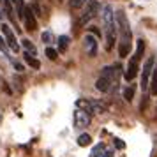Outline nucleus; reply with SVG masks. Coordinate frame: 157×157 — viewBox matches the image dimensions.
Wrapping results in <instances>:
<instances>
[{"label": "nucleus", "mask_w": 157, "mask_h": 157, "mask_svg": "<svg viewBox=\"0 0 157 157\" xmlns=\"http://www.w3.org/2000/svg\"><path fill=\"white\" fill-rule=\"evenodd\" d=\"M2 34H4V39H6V43H7L9 46V50H13V51H20V44H18V41H16V36H14V32L11 30V27H9L7 23H4L2 27Z\"/></svg>", "instance_id": "7"}, {"label": "nucleus", "mask_w": 157, "mask_h": 157, "mask_svg": "<svg viewBox=\"0 0 157 157\" xmlns=\"http://www.w3.org/2000/svg\"><path fill=\"white\" fill-rule=\"evenodd\" d=\"M46 57L50 58V60H57V57H58V53H57V50H53V48H46Z\"/></svg>", "instance_id": "21"}, {"label": "nucleus", "mask_w": 157, "mask_h": 157, "mask_svg": "<svg viewBox=\"0 0 157 157\" xmlns=\"http://www.w3.org/2000/svg\"><path fill=\"white\" fill-rule=\"evenodd\" d=\"M13 65H14V69H16V71H23V65L20 64V62H13Z\"/></svg>", "instance_id": "26"}, {"label": "nucleus", "mask_w": 157, "mask_h": 157, "mask_svg": "<svg viewBox=\"0 0 157 157\" xmlns=\"http://www.w3.org/2000/svg\"><path fill=\"white\" fill-rule=\"evenodd\" d=\"M86 0H71V9H79Z\"/></svg>", "instance_id": "23"}, {"label": "nucleus", "mask_w": 157, "mask_h": 157, "mask_svg": "<svg viewBox=\"0 0 157 157\" xmlns=\"http://www.w3.org/2000/svg\"><path fill=\"white\" fill-rule=\"evenodd\" d=\"M117 27L120 32V43H118V55L122 58L129 57V51H131V27H129V20L125 13L120 11L117 13Z\"/></svg>", "instance_id": "1"}, {"label": "nucleus", "mask_w": 157, "mask_h": 157, "mask_svg": "<svg viewBox=\"0 0 157 157\" xmlns=\"http://www.w3.org/2000/svg\"><path fill=\"white\" fill-rule=\"evenodd\" d=\"M90 32H92L95 37H101V32H99V29H97V27H90Z\"/></svg>", "instance_id": "25"}, {"label": "nucleus", "mask_w": 157, "mask_h": 157, "mask_svg": "<svg viewBox=\"0 0 157 157\" xmlns=\"http://www.w3.org/2000/svg\"><path fill=\"white\" fill-rule=\"evenodd\" d=\"M23 58H25V62H27V64H29L30 67H34V69H39V67H41V62H39V60H37V58L34 57V55H30L29 51H27V53L23 55Z\"/></svg>", "instance_id": "12"}, {"label": "nucleus", "mask_w": 157, "mask_h": 157, "mask_svg": "<svg viewBox=\"0 0 157 157\" xmlns=\"http://www.w3.org/2000/svg\"><path fill=\"white\" fill-rule=\"evenodd\" d=\"M74 125L76 127H88L90 125V113L83 108H78L74 111Z\"/></svg>", "instance_id": "8"}, {"label": "nucleus", "mask_w": 157, "mask_h": 157, "mask_svg": "<svg viewBox=\"0 0 157 157\" xmlns=\"http://www.w3.org/2000/svg\"><path fill=\"white\" fill-rule=\"evenodd\" d=\"M118 71V65H115V67H104L102 71H101V76L99 79L95 81V88L99 90V92H108L111 85H113V79H115V74Z\"/></svg>", "instance_id": "4"}, {"label": "nucleus", "mask_w": 157, "mask_h": 157, "mask_svg": "<svg viewBox=\"0 0 157 157\" xmlns=\"http://www.w3.org/2000/svg\"><path fill=\"white\" fill-rule=\"evenodd\" d=\"M104 152V145L102 143H99V145H95L92 150V154H90V157H101V154Z\"/></svg>", "instance_id": "19"}, {"label": "nucleus", "mask_w": 157, "mask_h": 157, "mask_svg": "<svg viewBox=\"0 0 157 157\" xmlns=\"http://www.w3.org/2000/svg\"><path fill=\"white\" fill-rule=\"evenodd\" d=\"M0 50L4 51L6 55H9V46H7V43H6V39L0 36Z\"/></svg>", "instance_id": "22"}, {"label": "nucleus", "mask_w": 157, "mask_h": 157, "mask_svg": "<svg viewBox=\"0 0 157 157\" xmlns=\"http://www.w3.org/2000/svg\"><path fill=\"white\" fill-rule=\"evenodd\" d=\"M21 43H23V48L29 51L30 55H34V57H36V55H37V48L32 44V41H29V39H23Z\"/></svg>", "instance_id": "14"}, {"label": "nucleus", "mask_w": 157, "mask_h": 157, "mask_svg": "<svg viewBox=\"0 0 157 157\" xmlns=\"http://www.w3.org/2000/svg\"><path fill=\"white\" fill-rule=\"evenodd\" d=\"M11 4H14L16 13L20 18H23V11H25V6H23V0H11Z\"/></svg>", "instance_id": "16"}, {"label": "nucleus", "mask_w": 157, "mask_h": 157, "mask_svg": "<svg viewBox=\"0 0 157 157\" xmlns=\"http://www.w3.org/2000/svg\"><path fill=\"white\" fill-rule=\"evenodd\" d=\"M41 39H43V43L50 44V43H53V34H51L50 30H46V32H43V36H41Z\"/></svg>", "instance_id": "20"}, {"label": "nucleus", "mask_w": 157, "mask_h": 157, "mask_svg": "<svg viewBox=\"0 0 157 157\" xmlns=\"http://www.w3.org/2000/svg\"><path fill=\"white\" fill-rule=\"evenodd\" d=\"M148 88L152 95H157V67H154V71H152V81H150Z\"/></svg>", "instance_id": "13"}, {"label": "nucleus", "mask_w": 157, "mask_h": 157, "mask_svg": "<svg viewBox=\"0 0 157 157\" xmlns=\"http://www.w3.org/2000/svg\"><path fill=\"white\" fill-rule=\"evenodd\" d=\"M143 51H145V43H143V39L138 41L136 44V53L131 57L127 64V69H125V79L127 81H132V79L138 76V72H140V62H141V57H143Z\"/></svg>", "instance_id": "3"}, {"label": "nucleus", "mask_w": 157, "mask_h": 157, "mask_svg": "<svg viewBox=\"0 0 157 157\" xmlns=\"http://www.w3.org/2000/svg\"><path fill=\"white\" fill-rule=\"evenodd\" d=\"M102 23H104V34H106V50H111L115 43V14L111 6H104L102 7Z\"/></svg>", "instance_id": "2"}, {"label": "nucleus", "mask_w": 157, "mask_h": 157, "mask_svg": "<svg viewBox=\"0 0 157 157\" xmlns=\"http://www.w3.org/2000/svg\"><path fill=\"white\" fill-rule=\"evenodd\" d=\"M58 2H62V0H58Z\"/></svg>", "instance_id": "28"}, {"label": "nucleus", "mask_w": 157, "mask_h": 157, "mask_svg": "<svg viewBox=\"0 0 157 157\" xmlns=\"http://www.w3.org/2000/svg\"><path fill=\"white\" fill-rule=\"evenodd\" d=\"M132 97H134V86H132V85H129L127 88L124 90V99L131 102V101H132Z\"/></svg>", "instance_id": "17"}, {"label": "nucleus", "mask_w": 157, "mask_h": 157, "mask_svg": "<svg viewBox=\"0 0 157 157\" xmlns=\"http://www.w3.org/2000/svg\"><path fill=\"white\" fill-rule=\"evenodd\" d=\"M83 46H85L86 55L90 58H94L97 55V37L94 36V34H86L85 39H83Z\"/></svg>", "instance_id": "9"}, {"label": "nucleus", "mask_w": 157, "mask_h": 157, "mask_svg": "<svg viewBox=\"0 0 157 157\" xmlns=\"http://www.w3.org/2000/svg\"><path fill=\"white\" fill-rule=\"evenodd\" d=\"M21 20L25 21V29H27V30L34 32V30L37 29V20H36V14H34V9H32V7H25Z\"/></svg>", "instance_id": "10"}, {"label": "nucleus", "mask_w": 157, "mask_h": 157, "mask_svg": "<svg viewBox=\"0 0 157 157\" xmlns=\"http://www.w3.org/2000/svg\"><path fill=\"white\" fill-rule=\"evenodd\" d=\"M67 46H69V37L67 36H60L58 37V50L65 51L67 50Z\"/></svg>", "instance_id": "15"}, {"label": "nucleus", "mask_w": 157, "mask_h": 157, "mask_svg": "<svg viewBox=\"0 0 157 157\" xmlns=\"http://www.w3.org/2000/svg\"><path fill=\"white\" fill-rule=\"evenodd\" d=\"M155 67V58L154 57H148L143 64V71H141V88L147 90L150 85V76H152V71Z\"/></svg>", "instance_id": "6"}, {"label": "nucleus", "mask_w": 157, "mask_h": 157, "mask_svg": "<svg viewBox=\"0 0 157 157\" xmlns=\"http://www.w3.org/2000/svg\"><path fill=\"white\" fill-rule=\"evenodd\" d=\"M90 143H92V138H90L88 134H81L78 138V145L79 147H86V145H90Z\"/></svg>", "instance_id": "18"}, {"label": "nucleus", "mask_w": 157, "mask_h": 157, "mask_svg": "<svg viewBox=\"0 0 157 157\" xmlns=\"http://www.w3.org/2000/svg\"><path fill=\"white\" fill-rule=\"evenodd\" d=\"M88 111H90V113H97V115L106 113V106H104L101 101L90 99V101H88Z\"/></svg>", "instance_id": "11"}, {"label": "nucleus", "mask_w": 157, "mask_h": 157, "mask_svg": "<svg viewBox=\"0 0 157 157\" xmlns=\"http://www.w3.org/2000/svg\"><path fill=\"white\" fill-rule=\"evenodd\" d=\"M101 11V4L97 0H86L85 2V11H83V14L79 18L78 25H86L88 21H92L94 18L97 16V13Z\"/></svg>", "instance_id": "5"}, {"label": "nucleus", "mask_w": 157, "mask_h": 157, "mask_svg": "<svg viewBox=\"0 0 157 157\" xmlns=\"http://www.w3.org/2000/svg\"><path fill=\"white\" fill-rule=\"evenodd\" d=\"M113 143H115V147H117V148H120V150H124V148H125V143L122 141V140H118V138H115V140H113Z\"/></svg>", "instance_id": "24"}, {"label": "nucleus", "mask_w": 157, "mask_h": 157, "mask_svg": "<svg viewBox=\"0 0 157 157\" xmlns=\"http://www.w3.org/2000/svg\"><path fill=\"white\" fill-rule=\"evenodd\" d=\"M0 18H2V13H0Z\"/></svg>", "instance_id": "27"}]
</instances>
